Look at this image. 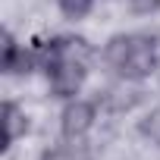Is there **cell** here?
I'll use <instances>...</instances> for the list:
<instances>
[{"mask_svg": "<svg viewBox=\"0 0 160 160\" xmlns=\"http://www.w3.org/2000/svg\"><path fill=\"white\" fill-rule=\"evenodd\" d=\"M88 60H91V47L82 38H53L38 50V63L47 69L50 91L57 98L78 94L88 75Z\"/></svg>", "mask_w": 160, "mask_h": 160, "instance_id": "1", "label": "cell"}, {"mask_svg": "<svg viewBox=\"0 0 160 160\" xmlns=\"http://www.w3.org/2000/svg\"><path fill=\"white\" fill-rule=\"evenodd\" d=\"M104 60L122 78H144L160 63V41L151 35H116L107 41Z\"/></svg>", "mask_w": 160, "mask_h": 160, "instance_id": "2", "label": "cell"}, {"mask_svg": "<svg viewBox=\"0 0 160 160\" xmlns=\"http://www.w3.org/2000/svg\"><path fill=\"white\" fill-rule=\"evenodd\" d=\"M94 122V104L91 101H72L66 110H63V135L66 138H78V135H85Z\"/></svg>", "mask_w": 160, "mask_h": 160, "instance_id": "3", "label": "cell"}, {"mask_svg": "<svg viewBox=\"0 0 160 160\" xmlns=\"http://www.w3.org/2000/svg\"><path fill=\"white\" fill-rule=\"evenodd\" d=\"M0 119H3V148H10L19 135H25V129H28V119H25V113L16 107V104H3L0 107Z\"/></svg>", "mask_w": 160, "mask_h": 160, "instance_id": "4", "label": "cell"}, {"mask_svg": "<svg viewBox=\"0 0 160 160\" xmlns=\"http://www.w3.org/2000/svg\"><path fill=\"white\" fill-rule=\"evenodd\" d=\"M44 160H88L85 144H57L44 154Z\"/></svg>", "mask_w": 160, "mask_h": 160, "instance_id": "5", "label": "cell"}, {"mask_svg": "<svg viewBox=\"0 0 160 160\" xmlns=\"http://www.w3.org/2000/svg\"><path fill=\"white\" fill-rule=\"evenodd\" d=\"M60 3V13L66 16V19H85L88 13H91V3L94 0H57Z\"/></svg>", "mask_w": 160, "mask_h": 160, "instance_id": "6", "label": "cell"}, {"mask_svg": "<svg viewBox=\"0 0 160 160\" xmlns=\"http://www.w3.org/2000/svg\"><path fill=\"white\" fill-rule=\"evenodd\" d=\"M129 7H132V13H138V16H151V13L160 10V0H129Z\"/></svg>", "mask_w": 160, "mask_h": 160, "instance_id": "7", "label": "cell"}]
</instances>
